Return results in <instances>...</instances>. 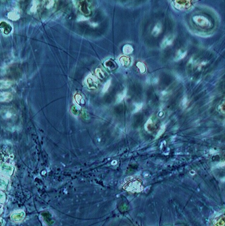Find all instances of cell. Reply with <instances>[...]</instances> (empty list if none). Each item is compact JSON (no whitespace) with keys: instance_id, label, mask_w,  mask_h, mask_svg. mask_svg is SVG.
Listing matches in <instances>:
<instances>
[{"instance_id":"4","label":"cell","mask_w":225,"mask_h":226,"mask_svg":"<svg viewBox=\"0 0 225 226\" xmlns=\"http://www.w3.org/2000/svg\"><path fill=\"white\" fill-rule=\"evenodd\" d=\"M164 130L165 127L163 126L161 127L160 129V130H159V131H158V133H157V136H156L157 138H159V137H160L161 135L162 134H163V133L164 131Z\"/></svg>"},{"instance_id":"1","label":"cell","mask_w":225,"mask_h":226,"mask_svg":"<svg viewBox=\"0 0 225 226\" xmlns=\"http://www.w3.org/2000/svg\"><path fill=\"white\" fill-rule=\"evenodd\" d=\"M126 190L132 193L139 192L142 190V186L140 183L137 180L130 181L126 186Z\"/></svg>"},{"instance_id":"3","label":"cell","mask_w":225,"mask_h":226,"mask_svg":"<svg viewBox=\"0 0 225 226\" xmlns=\"http://www.w3.org/2000/svg\"><path fill=\"white\" fill-rule=\"evenodd\" d=\"M161 31V26L157 24L154 28L153 30V35H158Z\"/></svg>"},{"instance_id":"2","label":"cell","mask_w":225,"mask_h":226,"mask_svg":"<svg viewBox=\"0 0 225 226\" xmlns=\"http://www.w3.org/2000/svg\"><path fill=\"white\" fill-rule=\"evenodd\" d=\"M132 47L129 45H125L123 47V52L125 53L126 54H129V53H131L132 51Z\"/></svg>"}]
</instances>
